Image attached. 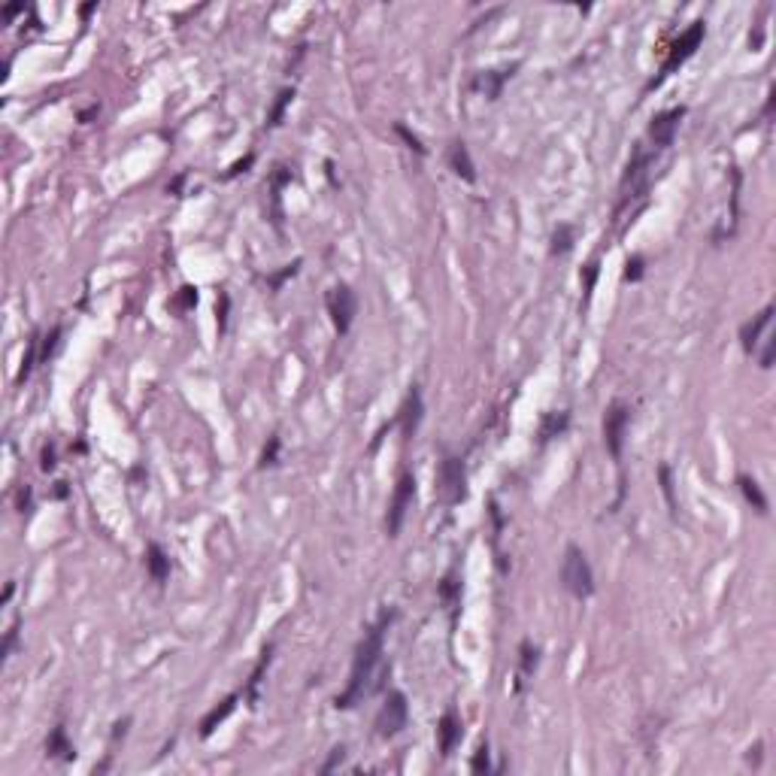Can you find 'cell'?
Wrapping results in <instances>:
<instances>
[{
	"instance_id": "1",
	"label": "cell",
	"mask_w": 776,
	"mask_h": 776,
	"mask_svg": "<svg viewBox=\"0 0 776 776\" xmlns=\"http://www.w3.org/2000/svg\"><path fill=\"white\" fill-rule=\"evenodd\" d=\"M391 618H395V613H386V616H382L379 622L367 631V637L361 640V646H358V652H355V661H352V677H349L346 692L337 694V701H334L337 706H340V710H349V706H355L364 694H370V692L376 689L373 673H376L379 661H382V640H386V631H388V622H391Z\"/></svg>"
},
{
	"instance_id": "2",
	"label": "cell",
	"mask_w": 776,
	"mask_h": 776,
	"mask_svg": "<svg viewBox=\"0 0 776 776\" xmlns=\"http://www.w3.org/2000/svg\"><path fill=\"white\" fill-rule=\"evenodd\" d=\"M561 582L564 589L573 594V598H589L594 591V573H591V564L586 552L579 546H567L564 549V561H561Z\"/></svg>"
},
{
	"instance_id": "3",
	"label": "cell",
	"mask_w": 776,
	"mask_h": 776,
	"mask_svg": "<svg viewBox=\"0 0 776 776\" xmlns=\"http://www.w3.org/2000/svg\"><path fill=\"white\" fill-rule=\"evenodd\" d=\"M437 498L449 507H455L467 498V474L461 458H443L440 470H437Z\"/></svg>"
},
{
	"instance_id": "4",
	"label": "cell",
	"mask_w": 776,
	"mask_h": 776,
	"mask_svg": "<svg viewBox=\"0 0 776 776\" xmlns=\"http://www.w3.org/2000/svg\"><path fill=\"white\" fill-rule=\"evenodd\" d=\"M407 718H410V706H407V697L403 692H391L382 704V710L376 716V734L379 737H395L407 728Z\"/></svg>"
},
{
	"instance_id": "5",
	"label": "cell",
	"mask_w": 776,
	"mask_h": 776,
	"mask_svg": "<svg viewBox=\"0 0 776 776\" xmlns=\"http://www.w3.org/2000/svg\"><path fill=\"white\" fill-rule=\"evenodd\" d=\"M412 498H415V479H412V474H400L398 486H395V494H391L388 515H386L388 537H398L400 534V525H403V519H407V510L412 507Z\"/></svg>"
},
{
	"instance_id": "6",
	"label": "cell",
	"mask_w": 776,
	"mask_h": 776,
	"mask_svg": "<svg viewBox=\"0 0 776 776\" xmlns=\"http://www.w3.org/2000/svg\"><path fill=\"white\" fill-rule=\"evenodd\" d=\"M628 419H631V410H628L625 403H613V407L606 410V415H603V443H606V452L613 455V461L622 458Z\"/></svg>"
},
{
	"instance_id": "7",
	"label": "cell",
	"mask_w": 776,
	"mask_h": 776,
	"mask_svg": "<svg viewBox=\"0 0 776 776\" xmlns=\"http://www.w3.org/2000/svg\"><path fill=\"white\" fill-rule=\"evenodd\" d=\"M701 40H704V21H694V25L689 28L682 33V37L673 43V49H670V55H667V61H665V67H661V76L652 85H658L661 80H665V76H670L673 70H677V67L682 64V61H689L692 55H694V49L701 46Z\"/></svg>"
},
{
	"instance_id": "8",
	"label": "cell",
	"mask_w": 776,
	"mask_h": 776,
	"mask_svg": "<svg viewBox=\"0 0 776 776\" xmlns=\"http://www.w3.org/2000/svg\"><path fill=\"white\" fill-rule=\"evenodd\" d=\"M328 312H331V319H334V328L340 331V334H349V328H352V319H355V312H358V300L352 295V288L349 285H337L328 291Z\"/></svg>"
},
{
	"instance_id": "9",
	"label": "cell",
	"mask_w": 776,
	"mask_h": 776,
	"mask_svg": "<svg viewBox=\"0 0 776 776\" xmlns=\"http://www.w3.org/2000/svg\"><path fill=\"white\" fill-rule=\"evenodd\" d=\"M685 116V109L682 106H673L667 112H658L655 119H652V125H649V140L658 146V149H665V146L673 143V137H677V128H679V119Z\"/></svg>"
},
{
	"instance_id": "10",
	"label": "cell",
	"mask_w": 776,
	"mask_h": 776,
	"mask_svg": "<svg viewBox=\"0 0 776 776\" xmlns=\"http://www.w3.org/2000/svg\"><path fill=\"white\" fill-rule=\"evenodd\" d=\"M770 319H773V307H764L761 312L752 322H746L743 328H740V343H743V349L749 355H755L758 352V343L767 337L770 331Z\"/></svg>"
},
{
	"instance_id": "11",
	"label": "cell",
	"mask_w": 776,
	"mask_h": 776,
	"mask_svg": "<svg viewBox=\"0 0 776 776\" xmlns=\"http://www.w3.org/2000/svg\"><path fill=\"white\" fill-rule=\"evenodd\" d=\"M437 740H440V755H443V758L452 755L455 746L461 743V722H458L455 710H449V713L440 718V725H437Z\"/></svg>"
},
{
	"instance_id": "12",
	"label": "cell",
	"mask_w": 776,
	"mask_h": 776,
	"mask_svg": "<svg viewBox=\"0 0 776 776\" xmlns=\"http://www.w3.org/2000/svg\"><path fill=\"white\" fill-rule=\"evenodd\" d=\"M419 422H422V395L419 388H412L407 400H403V410H400V425H403V437H410L419 431Z\"/></svg>"
},
{
	"instance_id": "13",
	"label": "cell",
	"mask_w": 776,
	"mask_h": 776,
	"mask_svg": "<svg viewBox=\"0 0 776 776\" xmlns=\"http://www.w3.org/2000/svg\"><path fill=\"white\" fill-rule=\"evenodd\" d=\"M513 70H515V67H510V70H486V73H476V76H474V88L494 100V97L501 94L503 82H507L510 76H513Z\"/></svg>"
},
{
	"instance_id": "14",
	"label": "cell",
	"mask_w": 776,
	"mask_h": 776,
	"mask_svg": "<svg viewBox=\"0 0 776 776\" xmlns=\"http://www.w3.org/2000/svg\"><path fill=\"white\" fill-rule=\"evenodd\" d=\"M449 164H452V170L464 179V182H474V179H476L474 161H470V152H467L464 143H452V146H449Z\"/></svg>"
},
{
	"instance_id": "15",
	"label": "cell",
	"mask_w": 776,
	"mask_h": 776,
	"mask_svg": "<svg viewBox=\"0 0 776 776\" xmlns=\"http://www.w3.org/2000/svg\"><path fill=\"white\" fill-rule=\"evenodd\" d=\"M234 706H237V694H231V697H224V701L216 706V710H209L204 716V722H200V737H209L212 731H216L224 718H228L234 713Z\"/></svg>"
},
{
	"instance_id": "16",
	"label": "cell",
	"mask_w": 776,
	"mask_h": 776,
	"mask_svg": "<svg viewBox=\"0 0 776 776\" xmlns=\"http://www.w3.org/2000/svg\"><path fill=\"white\" fill-rule=\"evenodd\" d=\"M146 567H149L155 582H164L170 576V558L164 555V549L158 543H149V549H146Z\"/></svg>"
},
{
	"instance_id": "17",
	"label": "cell",
	"mask_w": 776,
	"mask_h": 776,
	"mask_svg": "<svg viewBox=\"0 0 776 776\" xmlns=\"http://www.w3.org/2000/svg\"><path fill=\"white\" fill-rule=\"evenodd\" d=\"M46 755L49 758H61V761H70L76 752H73V743L70 740H67V734H64V728H55L52 734H49V740H46Z\"/></svg>"
},
{
	"instance_id": "18",
	"label": "cell",
	"mask_w": 776,
	"mask_h": 776,
	"mask_svg": "<svg viewBox=\"0 0 776 776\" xmlns=\"http://www.w3.org/2000/svg\"><path fill=\"white\" fill-rule=\"evenodd\" d=\"M737 482H740V491H743V498H746L761 515H767V498H764V491H761L758 482L752 479V476H746V474H740Z\"/></svg>"
},
{
	"instance_id": "19",
	"label": "cell",
	"mask_w": 776,
	"mask_h": 776,
	"mask_svg": "<svg viewBox=\"0 0 776 776\" xmlns=\"http://www.w3.org/2000/svg\"><path fill=\"white\" fill-rule=\"evenodd\" d=\"M567 422H570V412H549L543 428H540V440H552V437H558L567 428Z\"/></svg>"
},
{
	"instance_id": "20",
	"label": "cell",
	"mask_w": 776,
	"mask_h": 776,
	"mask_svg": "<svg viewBox=\"0 0 776 776\" xmlns=\"http://www.w3.org/2000/svg\"><path fill=\"white\" fill-rule=\"evenodd\" d=\"M291 97H295V92H279V97H276V104H273V109H270V116H267V125L270 128H276L279 121H283V116H285V109H288V104H291Z\"/></svg>"
},
{
	"instance_id": "21",
	"label": "cell",
	"mask_w": 776,
	"mask_h": 776,
	"mask_svg": "<svg viewBox=\"0 0 776 776\" xmlns=\"http://www.w3.org/2000/svg\"><path fill=\"white\" fill-rule=\"evenodd\" d=\"M37 346H40V337L33 334L31 343H28V355H25V361H21V370H18V382H25V379L31 376L33 364H37Z\"/></svg>"
},
{
	"instance_id": "22",
	"label": "cell",
	"mask_w": 776,
	"mask_h": 776,
	"mask_svg": "<svg viewBox=\"0 0 776 776\" xmlns=\"http://www.w3.org/2000/svg\"><path fill=\"white\" fill-rule=\"evenodd\" d=\"M573 249V231L567 228V224H561V228L555 231V246H552V252L555 255H567Z\"/></svg>"
},
{
	"instance_id": "23",
	"label": "cell",
	"mask_w": 776,
	"mask_h": 776,
	"mask_svg": "<svg viewBox=\"0 0 776 776\" xmlns=\"http://www.w3.org/2000/svg\"><path fill=\"white\" fill-rule=\"evenodd\" d=\"M534 667H537V649L525 640V643H522V670H519V677H528Z\"/></svg>"
},
{
	"instance_id": "24",
	"label": "cell",
	"mask_w": 776,
	"mask_h": 776,
	"mask_svg": "<svg viewBox=\"0 0 776 776\" xmlns=\"http://www.w3.org/2000/svg\"><path fill=\"white\" fill-rule=\"evenodd\" d=\"M195 303H197V288H191V285H182V288H179L173 307H179V310H191Z\"/></svg>"
},
{
	"instance_id": "25",
	"label": "cell",
	"mask_w": 776,
	"mask_h": 776,
	"mask_svg": "<svg viewBox=\"0 0 776 776\" xmlns=\"http://www.w3.org/2000/svg\"><path fill=\"white\" fill-rule=\"evenodd\" d=\"M658 476H661V491H665V498L670 503V513H677V501H673V482H670V467L661 464L658 467Z\"/></svg>"
},
{
	"instance_id": "26",
	"label": "cell",
	"mask_w": 776,
	"mask_h": 776,
	"mask_svg": "<svg viewBox=\"0 0 776 776\" xmlns=\"http://www.w3.org/2000/svg\"><path fill=\"white\" fill-rule=\"evenodd\" d=\"M625 283H640L643 279V258L634 255V258H628V264H625Z\"/></svg>"
},
{
	"instance_id": "27",
	"label": "cell",
	"mask_w": 776,
	"mask_h": 776,
	"mask_svg": "<svg viewBox=\"0 0 776 776\" xmlns=\"http://www.w3.org/2000/svg\"><path fill=\"white\" fill-rule=\"evenodd\" d=\"M270 665V649H264V655H261V661H258V667H255V673H252V679H249V697L255 701V689H258V682H261V677H264V667Z\"/></svg>"
},
{
	"instance_id": "28",
	"label": "cell",
	"mask_w": 776,
	"mask_h": 776,
	"mask_svg": "<svg viewBox=\"0 0 776 776\" xmlns=\"http://www.w3.org/2000/svg\"><path fill=\"white\" fill-rule=\"evenodd\" d=\"M470 770H474V773H488V770H491V764H488V746H479V749H476Z\"/></svg>"
},
{
	"instance_id": "29",
	"label": "cell",
	"mask_w": 776,
	"mask_h": 776,
	"mask_svg": "<svg viewBox=\"0 0 776 776\" xmlns=\"http://www.w3.org/2000/svg\"><path fill=\"white\" fill-rule=\"evenodd\" d=\"M276 455H279V437H270V446H264V455H261V467H273Z\"/></svg>"
},
{
	"instance_id": "30",
	"label": "cell",
	"mask_w": 776,
	"mask_h": 776,
	"mask_svg": "<svg viewBox=\"0 0 776 776\" xmlns=\"http://www.w3.org/2000/svg\"><path fill=\"white\" fill-rule=\"evenodd\" d=\"M343 758H346V749H343V746H337V749L331 752V758H328V761H324V767H322V773H331L334 767H340V764H343Z\"/></svg>"
},
{
	"instance_id": "31",
	"label": "cell",
	"mask_w": 776,
	"mask_h": 776,
	"mask_svg": "<svg viewBox=\"0 0 776 776\" xmlns=\"http://www.w3.org/2000/svg\"><path fill=\"white\" fill-rule=\"evenodd\" d=\"M395 131L400 133V137H403V140H407V143H410V149H415V152H419V155H425V146L419 143V137H415V133H410V131H407V128H403V125H398Z\"/></svg>"
},
{
	"instance_id": "32",
	"label": "cell",
	"mask_w": 776,
	"mask_h": 776,
	"mask_svg": "<svg viewBox=\"0 0 776 776\" xmlns=\"http://www.w3.org/2000/svg\"><path fill=\"white\" fill-rule=\"evenodd\" d=\"M58 337H61V328H55L49 337H46V349H43V355H40V361H49V355L55 352V346H58Z\"/></svg>"
},
{
	"instance_id": "33",
	"label": "cell",
	"mask_w": 776,
	"mask_h": 776,
	"mask_svg": "<svg viewBox=\"0 0 776 776\" xmlns=\"http://www.w3.org/2000/svg\"><path fill=\"white\" fill-rule=\"evenodd\" d=\"M295 273H297V261H295V264H288V267L283 270V273H279V276H273V279H270V285H273V288H279V285H283V283H285V279H288V276H295Z\"/></svg>"
},
{
	"instance_id": "34",
	"label": "cell",
	"mask_w": 776,
	"mask_h": 776,
	"mask_svg": "<svg viewBox=\"0 0 776 776\" xmlns=\"http://www.w3.org/2000/svg\"><path fill=\"white\" fill-rule=\"evenodd\" d=\"M43 470H55V449L52 446L43 449Z\"/></svg>"
},
{
	"instance_id": "35",
	"label": "cell",
	"mask_w": 776,
	"mask_h": 776,
	"mask_svg": "<svg viewBox=\"0 0 776 776\" xmlns=\"http://www.w3.org/2000/svg\"><path fill=\"white\" fill-rule=\"evenodd\" d=\"M594 279H598V264H589V267H586V288H589V291L594 288Z\"/></svg>"
},
{
	"instance_id": "36",
	"label": "cell",
	"mask_w": 776,
	"mask_h": 776,
	"mask_svg": "<svg viewBox=\"0 0 776 776\" xmlns=\"http://www.w3.org/2000/svg\"><path fill=\"white\" fill-rule=\"evenodd\" d=\"M249 164H252V155H246L243 161H237V164L231 167V170H228V176H237V173H240V170H246V167H249Z\"/></svg>"
}]
</instances>
